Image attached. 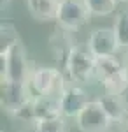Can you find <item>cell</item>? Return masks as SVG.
<instances>
[{
	"instance_id": "1",
	"label": "cell",
	"mask_w": 128,
	"mask_h": 132,
	"mask_svg": "<svg viewBox=\"0 0 128 132\" xmlns=\"http://www.w3.org/2000/svg\"><path fill=\"white\" fill-rule=\"evenodd\" d=\"M65 76L74 83H89L97 79V58L86 44H74L63 65Z\"/></svg>"
},
{
	"instance_id": "2",
	"label": "cell",
	"mask_w": 128,
	"mask_h": 132,
	"mask_svg": "<svg viewBox=\"0 0 128 132\" xmlns=\"http://www.w3.org/2000/svg\"><path fill=\"white\" fill-rule=\"evenodd\" d=\"M32 67L28 62V55L23 42L11 48L7 53L0 55V81L11 83H26L32 76Z\"/></svg>"
},
{
	"instance_id": "3",
	"label": "cell",
	"mask_w": 128,
	"mask_h": 132,
	"mask_svg": "<svg viewBox=\"0 0 128 132\" xmlns=\"http://www.w3.org/2000/svg\"><path fill=\"white\" fill-rule=\"evenodd\" d=\"M97 79L100 81L104 93H118L128 88V67L118 56L97 58Z\"/></svg>"
},
{
	"instance_id": "4",
	"label": "cell",
	"mask_w": 128,
	"mask_h": 132,
	"mask_svg": "<svg viewBox=\"0 0 128 132\" xmlns=\"http://www.w3.org/2000/svg\"><path fill=\"white\" fill-rule=\"evenodd\" d=\"M30 90L33 95H44V97H60L63 90L69 86L65 72L58 67H33L32 76L28 81Z\"/></svg>"
},
{
	"instance_id": "5",
	"label": "cell",
	"mask_w": 128,
	"mask_h": 132,
	"mask_svg": "<svg viewBox=\"0 0 128 132\" xmlns=\"http://www.w3.org/2000/svg\"><path fill=\"white\" fill-rule=\"evenodd\" d=\"M89 9L84 0H60L56 23L61 30L76 32L89 20Z\"/></svg>"
},
{
	"instance_id": "6",
	"label": "cell",
	"mask_w": 128,
	"mask_h": 132,
	"mask_svg": "<svg viewBox=\"0 0 128 132\" xmlns=\"http://www.w3.org/2000/svg\"><path fill=\"white\" fill-rule=\"evenodd\" d=\"M76 123L81 132H109L112 120L107 116L105 109L102 108V104L97 99V101H89L86 104V108L76 118Z\"/></svg>"
},
{
	"instance_id": "7",
	"label": "cell",
	"mask_w": 128,
	"mask_h": 132,
	"mask_svg": "<svg viewBox=\"0 0 128 132\" xmlns=\"http://www.w3.org/2000/svg\"><path fill=\"white\" fill-rule=\"evenodd\" d=\"M30 90L26 83H11V81H2V108L7 113L14 114L21 106H25L28 101H32L35 95Z\"/></svg>"
},
{
	"instance_id": "8",
	"label": "cell",
	"mask_w": 128,
	"mask_h": 132,
	"mask_svg": "<svg viewBox=\"0 0 128 132\" xmlns=\"http://www.w3.org/2000/svg\"><path fill=\"white\" fill-rule=\"evenodd\" d=\"M88 48L95 55V58H107V56H116L119 50V42L116 37L114 28H97L89 34Z\"/></svg>"
},
{
	"instance_id": "9",
	"label": "cell",
	"mask_w": 128,
	"mask_h": 132,
	"mask_svg": "<svg viewBox=\"0 0 128 132\" xmlns=\"http://www.w3.org/2000/svg\"><path fill=\"white\" fill-rule=\"evenodd\" d=\"M91 101L88 97V92L77 85H69L63 93L60 95V104H61V113L63 118H77L79 113L86 108V104Z\"/></svg>"
},
{
	"instance_id": "10",
	"label": "cell",
	"mask_w": 128,
	"mask_h": 132,
	"mask_svg": "<svg viewBox=\"0 0 128 132\" xmlns=\"http://www.w3.org/2000/svg\"><path fill=\"white\" fill-rule=\"evenodd\" d=\"M33 111H35V122L42 120H54L61 118V104L60 97H44V95H35L33 97Z\"/></svg>"
},
{
	"instance_id": "11",
	"label": "cell",
	"mask_w": 128,
	"mask_h": 132,
	"mask_svg": "<svg viewBox=\"0 0 128 132\" xmlns=\"http://www.w3.org/2000/svg\"><path fill=\"white\" fill-rule=\"evenodd\" d=\"M28 12L37 21H56L60 0H25Z\"/></svg>"
},
{
	"instance_id": "12",
	"label": "cell",
	"mask_w": 128,
	"mask_h": 132,
	"mask_svg": "<svg viewBox=\"0 0 128 132\" xmlns=\"http://www.w3.org/2000/svg\"><path fill=\"white\" fill-rule=\"evenodd\" d=\"M98 102L102 104V108L105 109L107 116L112 120V123H119L121 118L128 111L126 99L123 95H118V93H104L98 99Z\"/></svg>"
},
{
	"instance_id": "13",
	"label": "cell",
	"mask_w": 128,
	"mask_h": 132,
	"mask_svg": "<svg viewBox=\"0 0 128 132\" xmlns=\"http://www.w3.org/2000/svg\"><path fill=\"white\" fill-rule=\"evenodd\" d=\"M20 34L12 23H2L0 27V55L7 53L11 48L20 44Z\"/></svg>"
},
{
	"instance_id": "14",
	"label": "cell",
	"mask_w": 128,
	"mask_h": 132,
	"mask_svg": "<svg viewBox=\"0 0 128 132\" xmlns=\"http://www.w3.org/2000/svg\"><path fill=\"white\" fill-rule=\"evenodd\" d=\"M114 32L118 37L119 48H128V9L119 11L114 21Z\"/></svg>"
},
{
	"instance_id": "15",
	"label": "cell",
	"mask_w": 128,
	"mask_h": 132,
	"mask_svg": "<svg viewBox=\"0 0 128 132\" xmlns=\"http://www.w3.org/2000/svg\"><path fill=\"white\" fill-rule=\"evenodd\" d=\"M91 16H109L112 14L118 2L116 0H84Z\"/></svg>"
},
{
	"instance_id": "16",
	"label": "cell",
	"mask_w": 128,
	"mask_h": 132,
	"mask_svg": "<svg viewBox=\"0 0 128 132\" xmlns=\"http://www.w3.org/2000/svg\"><path fill=\"white\" fill-rule=\"evenodd\" d=\"M33 132H67L65 118H54V120H42L33 123Z\"/></svg>"
},
{
	"instance_id": "17",
	"label": "cell",
	"mask_w": 128,
	"mask_h": 132,
	"mask_svg": "<svg viewBox=\"0 0 128 132\" xmlns=\"http://www.w3.org/2000/svg\"><path fill=\"white\" fill-rule=\"evenodd\" d=\"M14 118H18L20 122H25V123H35V111H33V99L28 101L25 106H21L18 111L12 114Z\"/></svg>"
},
{
	"instance_id": "18",
	"label": "cell",
	"mask_w": 128,
	"mask_h": 132,
	"mask_svg": "<svg viewBox=\"0 0 128 132\" xmlns=\"http://www.w3.org/2000/svg\"><path fill=\"white\" fill-rule=\"evenodd\" d=\"M118 125H119V129H121V132H128V111H126V114L121 118V122H119Z\"/></svg>"
},
{
	"instance_id": "19",
	"label": "cell",
	"mask_w": 128,
	"mask_h": 132,
	"mask_svg": "<svg viewBox=\"0 0 128 132\" xmlns=\"http://www.w3.org/2000/svg\"><path fill=\"white\" fill-rule=\"evenodd\" d=\"M9 2H11V0H2V5H7Z\"/></svg>"
},
{
	"instance_id": "20",
	"label": "cell",
	"mask_w": 128,
	"mask_h": 132,
	"mask_svg": "<svg viewBox=\"0 0 128 132\" xmlns=\"http://www.w3.org/2000/svg\"><path fill=\"white\" fill-rule=\"evenodd\" d=\"M118 4H125V2H128V0H116Z\"/></svg>"
},
{
	"instance_id": "21",
	"label": "cell",
	"mask_w": 128,
	"mask_h": 132,
	"mask_svg": "<svg viewBox=\"0 0 128 132\" xmlns=\"http://www.w3.org/2000/svg\"><path fill=\"white\" fill-rule=\"evenodd\" d=\"M126 67H128V65H126Z\"/></svg>"
}]
</instances>
